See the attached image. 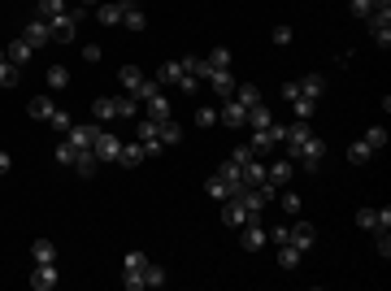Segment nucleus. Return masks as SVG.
<instances>
[{
    "mask_svg": "<svg viewBox=\"0 0 391 291\" xmlns=\"http://www.w3.org/2000/svg\"><path fill=\"white\" fill-rule=\"evenodd\" d=\"M378 5H391V0H348V9L356 13V18H365L370 9H378Z\"/></svg>",
    "mask_w": 391,
    "mask_h": 291,
    "instance_id": "obj_42",
    "label": "nucleus"
},
{
    "mask_svg": "<svg viewBox=\"0 0 391 291\" xmlns=\"http://www.w3.org/2000/svg\"><path fill=\"white\" fill-rule=\"evenodd\" d=\"M78 5H83V9H96V5H100V0H78Z\"/></svg>",
    "mask_w": 391,
    "mask_h": 291,
    "instance_id": "obj_52",
    "label": "nucleus"
},
{
    "mask_svg": "<svg viewBox=\"0 0 391 291\" xmlns=\"http://www.w3.org/2000/svg\"><path fill=\"white\" fill-rule=\"evenodd\" d=\"M31 256H35V266H48V261H57V244L35 240V244H31Z\"/></svg>",
    "mask_w": 391,
    "mask_h": 291,
    "instance_id": "obj_32",
    "label": "nucleus"
},
{
    "mask_svg": "<svg viewBox=\"0 0 391 291\" xmlns=\"http://www.w3.org/2000/svg\"><path fill=\"white\" fill-rule=\"evenodd\" d=\"M300 261H304V252H300V248L278 244V266H283V270H300Z\"/></svg>",
    "mask_w": 391,
    "mask_h": 291,
    "instance_id": "obj_30",
    "label": "nucleus"
},
{
    "mask_svg": "<svg viewBox=\"0 0 391 291\" xmlns=\"http://www.w3.org/2000/svg\"><path fill=\"white\" fill-rule=\"evenodd\" d=\"M139 161H148V156H144V144H139V140H122V152H118V166H122V170H135Z\"/></svg>",
    "mask_w": 391,
    "mask_h": 291,
    "instance_id": "obj_21",
    "label": "nucleus"
},
{
    "mask_svg": "<svg viewBox=\"0 0 391 291\" xmlns=\"http://www.w3.org/2000/svg\"><path fill=\"white\" fill-rule=\"evenodd\" d=\"M292 178H296V161H292V156H274V161H266V182L274 192L292 187Z\"/></svg>",
    "mask_w": 391,
    "mask_h": 291,
    "instance_id": "obj_7",
    "label": "nucleus"
},
{
    "mask_svg": "<svg viewBox=\"0 0 391 291\" xmlns=\"http://www.w3.org/2000/svg\"><path fill=\"white\" fill-rule=\"evenodd\" d=\"M78 178H96V170H100V161H96V152L92 148H78V156H74V166H70Z\"/></svg>",
    "mask_w": 391,
    "mask_h": 291,
    "instance_id": "obj_22",
    "label": "nucleus"
},
{
    "mask_svg": "<svg viewBox=\"0 0 391 291\" xmlns=\"http://www.w3.org/2000/svg\"><path fill=\"white\" fill-rule=\"evenodd\" d=\"M283 148H287V156L296 161V170H304V174H318L322 170V156H326V140H318L313 135V126L309 122H292L283 130Z\"/></svg>",
    "mask_w": 391,
    "mask_h": 291,
    "instance_id": "obj_1",
    "label": "nucleus"
},
{
    "mask_svg": "<svg viewBox=\"0 0 391 291\" xmlns=\"http://www.w3.org/2000/svg\"><path fill=\"white\" fill-rule=\"evenodd\" d=\"M356 226L370 230V235L391 230V209H356Z\"/></svg>",
    "mask_w": 391,
    "mask_h": 291,
    "instance_id": "obj_9",
    "label": "nucleus"
},
{
    "mask_svg": "<svg viewBox=\"0 0 391 291\" xmlns=\"http://www.w3.org/2000/svg\"><path fill=\"white\" fill-rule=\"evenodd\" d=\"M144 113H148L152 122H166V118H174V104H170L166 92H152V96L144 100Z\"/></svg>",
    "mask_w": 391,
    "mask_h": 291,
    "instance_id": "obj_15",
    "label": "nucleus"
},
{
    "mask_svg": "<svg viewBox=\"0 0 391 291\" xmlns=\"http://www.w3.org/2000/svg\"><path fill=\"white\" fill-rule=\"evenodd\" d=\"M92 152H96V161H100V166H109V161H118V152H122V140L104 130V135L92 144Z\"/></svg>",
    "mask_w": 391,
    "mask_h": 291,
    "instance_id": "obj_13",
    "label": "nucleus"
},
{
    "mask_svg": "<svg viewBox=\"0 0 391 291\" xmlns=\"http://www.w3.org/2000/svg\"><path fill=\"white\" fill-rule=\"evenodd\" d=\"M5 52H9V61H13V66H22V70H26V61H31V57H35V48H31V44H26L22 35H18L13 44H5Z\"/></svg>",
    "mask_w": 391,
    "mask_h": 291,
    "instance_id": "obj_26",
    "label": "nucleus"
},
{
    "mask_svg": "<svg viewBox=\"0 0 391 291\" xmlns=\"http://www.w3.org/2000/svg\"><path fill=\"white\" fill-rule=\"evenodd\" d=\"M100 135H104V122H74L66 140H70L74 148H92V144H96Z\"/></svg>",
    "mask_w": 391,
    "mask_h": 291,
    "instance_id": "obj_10",
    "label": "nucleus"
},
{
    "mask_svg": "<svg viewBox=\"0 0 391 291\" xmlns=\"http://www.w3.org/2000/svg\"><path fill=\"white\" fill-rule=\"evenodd\" d=\"M196 126H218V109H213V104H200V109H196Z\"/></svg>",
    "mask_w": 391,
    "mask_h": 291,
    "instance_id": "obj_41",
    "label": "nucleus"
},
{
    "mask_svg": "<svg viewBox=\"0 0 391 291\" xmlns=\"http://www.w3.org/2000/svg\"><path fill=\"white\" fill-rule=\"evenodd\" d=\"M218 122H222V126H230V130H244V122H248V109H244L240 100H222Z\"/></svg>",
    "mask_w": 391,
    "mask_h": 291,
    "instance_id": "obj_12",
    "label": "nucleus"
},
{
    "mask_svg": "<svg viewBox=\"0 0 391 291\" xmlns=\"http://www.w3.org/2000/svg\"><path fill=\"white\" fill-rule=\"evenodd\" d=\"M122 26H126V31H144V26H148V18H144V9H139V0H122Z\"/></svg>",
    "mask_w": 391,
    "mask_h": 291,
    "instance_id": "obj_20",
    "label": "nucleus"
},
{
    "mask_svg": "<svg viewBox=\"0 0 391 291\" xmlns=\"http://www.w3.org/2000/svg\"><path fill=\"white\" fill-rule=\"evenodd\" d=\"M292 109H296V118H300V122H309L318 104H313V100H300V96H296V100H292Z\"/></svg>",
    "mask_w": 391,
    "mask_h": 291,
    "instance_id": "obj_46",
    "label": "nucleus"
},
{
    "mask_svg": "<svg viewBox=\"0 0 391 291\" xmlns=\"http://www.w3.org/2000/svg\"><path fill=\"white\" fill-rule=\"evenodd\" d=\"M83 18H87L83 5H78V9H66V13H57V18H48L52 44H74V39H78V26H83Z\"/></svg>",
    "mask_w": 391,
    "mask_h": 291,
    "instance_id": "obj_4",
    "label": "nucleus"
},
{
    "mask_svg": "<svg viewBox=\"0 0 391 291\" xmlns=\"http://www.w3.org/2000/svg\"><path fill=\"white\" fill-rule=\"evenodd\" d=\"M18 83H22V66H13L9 52L0 48V87H18Z\"/></svg>",
    "mask_w": 391,
    "mask_h": 291,
    "instance_id": "obj_23",
    "label": "nucleus"
},
{
    "mask_svg": "<svg viewBox=\"0 0 391 291\" xmlns=\"http://www.w3.org/2000/svg\"><path fill=\"white\" fill-rule=\"evenodd\" d=\"M178 78H182V66H178V61H166L161 70L152 74V83H156V87L166 92V87H178Z\"/></svg>",
    "mask_w": 391,
    "mask_h": 291,
    "instance_id": "obj_25",
    "label": "nucleus"
},
{
    "mask_svg": "<svg viewBox=\"0 0 391 291\" xmlns=\"http://www.w3.org/2000/svg\"><path fill=\"white\" fill-rule=\"evenodd\" d=\"M278 209H283V213H292V218H300V209H304V204H300V196H296V192H287V187H283Z\"/></svg>",
    "mask_w": 391,
    "mask_h": 291,
    "instance_id": "obj_39",
    "label": "nucleus"
},
{
    "mask_svg": "<svg viewBox=\"0 0 391 291\" xmlns=\"http://www.w3.org/2000/svg\"><path fill=\"white\" fill-rule=\"evenodd\" d=\"M9 166H13V156H9V152H0V174H9Z\"/></svg>",
    "mask_w": 391,
    "mask_h": 291,
    "instance_id": "obj_51",
    "label": "nucleus"
},
{
    "mask_svg": "<svg viewBox=\"0 0 391 291\" xmlns=\"http://www.w3.org/2000/svg\"><path fill=\"white\" fill-rule=\"evenodd\" d=\"M74 156H78V148H74L70 140H61V144H57V161H61V166H74Z\"/></svg>",
    "mask_w": 391,
    "mask_h": 291,
    "instance_id": "obj_45",
    "label": "nucleus"
},
{
    "mask_svg": "<svg viewBox=\"0 0 391 291\" xmlns=\"http://www.w3.org/2000/svg\"><path fill=\"white\" fill-rule=\"evenodd\" d=\"M292 39H296V31H292V26H274V44H278V48H287Z\"/></svg>",
    "mask_w": 391,
    "mask_h": 291,
    "instance_id": "obj_49",
    "label": "nucleus"
},
{
    "mask_svg": "<svg viewBox=\"0 0 391 291\" xmlns=\"http://www.w3.org/2000/svg\"><path fill=\"white\" fill-rule=\"evenodd\" d=\"M48 87L52 92H66L70 87V70L66 66H48Z\"/></svg>",
    "mask_w": 391,
    "mask_h": 291,
    "instance_id": "obj_35",
    "label": "nucleus"
},
{
    "mask_svg": "<svg viewBox=\"0 0 391 291\" xmlns=\"http://www.w3.org/2000/svg\"><path fill=\"white\" fill-rule=\"evenodd\" d=\"M204 83L213 87V96H218V100H230V96H235V74H230V70H213V74L204 78Z\"/></svg>",
    "mask_w": 391,
    "mask_h": 291,
    "instance_id": "obj_19",
    "label": "nucleus"
},
{
    "mask_svg": "<svg viewBox=\"0 0 391 291\" xmlns=\"http://www.w3.org/2000/svg\"><path fill=\"white\" fill-rule=\"evenodd\" d=\"M57 283H61L57 261H48V266H35V270H31V287H35V291H52Z\"/></svg>",
    "mask_w": 391,
    "mask_h": 291,
    "instance_id": "obj_17",
    "label": "nucleus"
},
{
    "mask_svg": "<svg viewBox=\"0 0 391 291\" xmlns=\"http://www.w3.org/2000/svg\"><path fill=\"white\" fill-rule=\"evenodd\" d=\"M313 240H318V230H313V222H296V226H287V244L300 248V252H313Z\"/></svg>",
    "mask_w": 391,
    "mask_h": 291,
    "instance_id": "obj_11",
    "label": "nucleus"
},
{
    "mask_svg": "<svg viewBox=\"0 0 391 291\" xmlns=\"http://www.w3.org/2000/svg\"><path fill=\"white\" fill-rule=\"evenodd\" d=\"M348 161H352V166H370V161H374V152L356 140V144H348Z\"/></svg>",
    "mask_w": 391,
    "mask_h": 291,
    "instance_id": "obj_37",
    "label": "nucleus"
},
{
    "mask_svg": "<svg viewBox=\"0 0 391 291\" xmlns=\"http://www.w3.org/2000/svg\"><path fill=\"white\" fill-rule=\"evenodd\" d=\"M204 66H209V74H213V70H230V48H213L204 57Z\"/></svg>",
    "mask_w": 391,
    "mask_h": 291,
    "instance_id": "obj_36",
    "label": "nucleus"
},
{
    "mask_svg": "<svg viewBox=\"0 0 391 291\" xmlns=\"http://www.w3.org/2000/svg\"><path fill=\"white\" fill-rule=\"evenodd\" d=\"M204 192H209V200H230V196H240L244 192V178H240V166L235 161H222L213 174H209V182H204Z\"/></svg>",
    "mask_w": 391,
    "mask_h": 291,
    "instance_id": "obj_2",
    "label": "nucleus"
},
{
    "mask_svg": "<svg viewBox=\"0 0 391 291\" xmlns=\"http://www.w3.org/2000/svg\"><path fill=\"white\" fill-rule=\"evenodd\" d=\"M252 156H256V152H252L248 144H240V148H235V152H230V161H235V166H248V161H252Z\"/></svg>",
    "mask_w": 391,
    "mask_h": 291,
    "instance_id": "obj_48",
    "label": "nucleus"
},
{
    "mask_svg": "<svg viewBox=\"0 0 391 291\" xmlns=\"http://www.w3.org/2000/svg\"><path fill=\"white\" fill-rule=\"evenodd\" d=\"M178 66H182V61H178ZM178 92H182V96H196V92H200V78L182 70V78H178Z\"/></svg>",
    "mask_w": 391,
    "mask_h": 291,
    "instance_id": "obj_44",
    "label": "nucleus"
},
{
    "mask_svg": "<svg viewBox=\"0 0 391 291\" xmlns=\"http://www.w3.org/2000/svg\"><path fill=\"white\" fill-rule=\"evenodd\" d=\"M83 61H100V48L96 44H83Z\"/></svg>",
    "mask_w": 391,
    "mask_h": 291,
    "instance_id": "obj_50",
    "label": "nucleus"
},
{
    "mask_svg": "<svg viewBox=\"0 0 391 291\" xmlns=\"http://www.w3.org/2000/svg\"><path fill=\"white\" fill-rule=\"evenodd\" d=\"M70 5H66V0H35V18H57V13H66Z\"/></svg>",
    "mask_w": 391,
    "mask_h": 291,
    "instance_id": "obj_33",
    "label": "nucleus"
},
{
    "mask_svg": "<svg viewBox=\"0 0 391 291\" xmlns=\"http://www.w3.org/2000/svg\"><path fill=\"white\" fill-rule=\"evenodd\" d=\"M178 61H182V70H187V74H196L200 83L209 78V66H204V57H178Z\"/></svg>",
    "mask_w": 391,
    "mask_h": 291,
    "instance_id": "obj_38",
    "label": "nucleus"
},
{
    "mask_svg": "<svg viewBox=\"0 0 391 291\" xmlns=\"http://www.w3.org/2000/svg\"><path fill=\"white\" fill-rule=\"evenodd\" d=\"M52 109H57V100H52V96H31V104H26V113L39 118V122H48V118H52Z\"/></svg>",
    "mask_w": 391,
    "mask_h": 291,
    "instance_id": "obj_27",
    "label": "nucleus"
},
{
    "mask_svg": "<svg viewBox=\"0 0 391 291\" xmlns=\"http://www.w3.org/2000/svg\"><path fill=\"white\" fill-rule=\"evenodd\" d=\"M244 230V252H261L270 244V235H266V222H248V226H240Z\"/></svg>",
    "mask_w": 391,
    "mask_h": 291,
    "instance_id": "obj_18",
    "label": "nucleus"
},
{
    "mask_svg": "<svg viewBox=\"0 0 391 291\" xmlns=\"http://www.w3.org/2000/svg\"><path fill=\"white\" fill-rule=\"evenodd\" d=\"M361 144L370 148V152H383V148H387V130H383V126H370V130L361 135Z\"/></svg>",
    "mask_w": 391,
    "mask_h": 291,
    "instance_id": "obj_34",
    "label": "nucleus"
},
{
    "mask_svg": "<svg viewBox=\"0 0 391 291\" xmlns=\"http://www.w3.org/2000/svg\"><path fill=\"white\" fill-rule=\"evenodd\" d=\"M96 22L100 26H122V0H104V5H96Z\"/></svg>",
    "mask_w": 391,
    "mask_h": 291,
    "instance_id": "obj_24",
    "label": "nucleus"
},
{
    "mask_svg": "<svg viewBox=\"0 0 391 291\" xmlns=\"http://www.w3.org/2000/svg\"><path fill=\"white\" fill-rule=\"evenodd\" d=\"M322 92H326V78H322V74H304V78H296V96H300V100H313V104H318Z\"/></svg>",
    "mask_w": 391,
    "mask_h": 291,
    "instance_id": "obj_14",
    "label": "nucleus"
},
{
    "mask_svg": "<svg viewBox=\"0 0 391 291\" xmlns=\"http://www.w3.org/2000/svg\"><path fill=\"white\" fill-rule=\"evenodd\" d=\"M156 140H161L166 148H174V144L182 140V126H178L174 118H166V122H156Z\"/></svg>",
    "mask_w": 391,
    "mask_h": 291,
    "instance_id": "obj_28",
    "label": "nucleus"
},
{
    "mask_svg": "<svg viewBox=\"0 0 391 291\" xmlns=\"http://www.w3.org/2000/svg\"><path fill=\"white\" fill-rule=\"evenodd\" d=\"M22 39L31 44L35 52H39L44 44H52V31H48V22H44V18H31V22H26V31H22Z\"/></svg>",
    "mask_w": 391,
    "mask_h": 291,
    "instance_id": "obj_16",
    "label": "nucleus"
},
{
    "mask_svg": "<svg viewBox=\"0 0 391 291\" xmlns=\"http://www.w3.org/2000/svg\"><path fill=\"white\" fill-rule=\"evenodd\" d=\"M118 78H122V87H126V96H135L139 104H144V100H148L152 92H161V87H156V83H152L148 74H139V66H122V70H118Z\"/></svg>",
    "mask_w": 391,
    "mask_h": 291,
    "instance_id": "obj_5",
    "label": "nucleus"
},
{
    "mask_svg": "<svg viewBox=\"0 0 391 291\" xmlns=\"http://www.w3.org/2000/svg\"><path fill=\"white\" fill-rule=\"evenodd\" d=\"M374 248H378V256H383V261L391 256V230H383V235H374Z\"/></svg>",
    "mask_w": 391,
    "mask_h": 291,
    "instance_id": "obj_47",
    "label": "nucleus"
},
{
    "mask_svg": "<svg viewBox=\"0 0 391 291\" xmlns=\"http://www.w3.org/2000/svg\"><path fill=\"white\" fill-rule=\"evenodd\" d=\"M144 287H166V270L148 261V270H144Z\"/></svg>",
    "mask_w": 391,
    "mask_h": 291,
    "instance_id": "obj_43",
    "label": "nucleus"
},
{
    "mask_svg": "<svg viewBox=\"0 0 391 291\" xmlns=\"http://www.w3.org/2000/svg\"><path fill=\"white\" fill-rule=\"evenodd\" d=\"M48 126H52V130H61V135H70V126H74V118H70L66 109H52V118H48Z\"/></svg>",
    "mask_w": 391,
    "mask_h": 291,
    "instance_id": "obj_40",
    "label": "nucleus"
},
{
    "mask_svg": "<svg viewBox=\"0 0 391 291\" xmlns=\"http://www.w3.org/2000/svg\"><path fill=\"white\" fill-rule=\"evenodd\" d=\"M96 122H118V118H139V100L135 96H100L92 104Z\"/></svg>",
    "mask_w": 391,
    "mask_h": 291,
    "instance_id": "obj_3",
    "label": "nucleus"
},
{
    "mask_svg": "<svg viewBox=\"0 0 391 291\" xmlns=\"http://www.w3.org/2000/svg\"><path fill=\"white\" fill-rule=\"evenodd\" d=\"M230 100H240L244 109H252V104H261V87L256 83H235V96Z\"/></svg>",
    "mask_w": 391,
    "mask_h": 291,
    "instance_id": "obj_29",
    "label": "nucleus"
},
{
    "mask_svg": "<svg viewBox=\"0 0 391 291\" xmlns=\"http://www.w3.org/2000/svg\"><path fill=\"white\" fill-rule=\"evenodd\" d=\"M274 122V113H270V104H252V109H248V130H256V126H270Z\"/></svg>",
    "mask_w": 391,
    "mask_h": 291,
    "instance_id": "obj_31",
    "label": "nucleus"
},
{
    "mask_svg": "<svg viewBox=\"0 0 391 291\" xmlns=\"http://www.w3.org/2000/svg\"><path fill=\"white\" fill-rule=\"evenodd\" d=\"M283 130H287L283 122H270V126H256L252 135H248V148H252L256 156H270V152H274V148L283 144Z\"/></svg>",
    "mask_w": 391,
    "mask_h": 291,
    "instance_id": "obj_6",
    "label": "nucleus"
},
{
    "mask_svg": "<svg viewBox=\"0 0 391 291\" xmlns=\"http://www.w3.org/2000/svg\"><path fill=\"white\" fill-rule=\"evenodd\" d=\"M365 22H370V35L378 48H391V5H378L365 13Z\"/></svg>",
    "mask_w": 391,
    "mask_h": 291,
    "instance_id": "obj_8",
    "label": "nucleus"
}]
</instances>
